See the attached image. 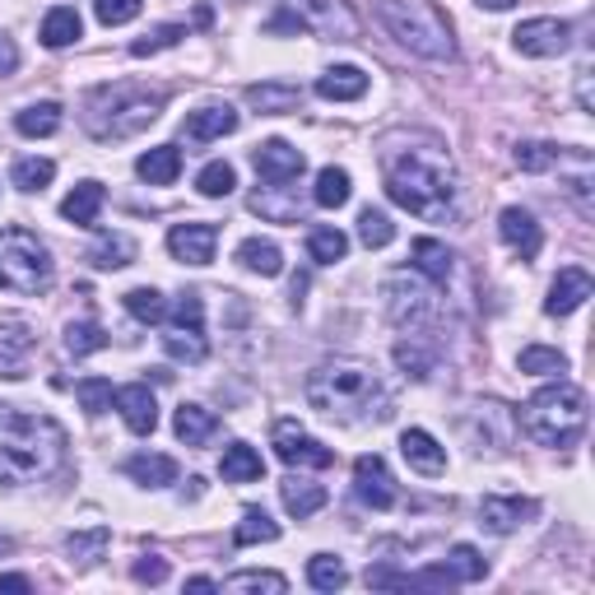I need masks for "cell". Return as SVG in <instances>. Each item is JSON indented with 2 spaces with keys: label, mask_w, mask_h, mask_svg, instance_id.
<instances>
[{
  "label": "cell",
  "mask_w": 595,
  "mask_h": 595,
  "mask_svg": "<svg viewBox=\"0 0 595 595\" xmlns=\"http://www.w3.org/2000/svg\"><path fill=\"white\" fill-rule=\"evenodd\" d=\"M386 196L428 224L456 215V168L443 145H414L386 153Z\"/></svg>",
  "instance_id": "obj_1"
},
{
  "label": "cell",
  "mask_w": 595,
  "mask_h": 595,
  "mask_svg": "<svg viewBox=\"0 0 595 595\" xmlns=\"http://www.w3.org/2000/svg\"><path fill=\"white\" fill-rule=\"evenodd\" d=\"M66 428L51 414L0 405V484H38L66 470Z\"/></svg>",
  "instance_id": "obj_2"
},
{
  "label": "cell",
  "mask_w": 595,
  "mask_h": 595,
  "mask_svg": "<svg viewBox=\"0 0 595 595\" xmlns=\"http://www.w3.org/2000/svg\"><path fill=\"white\" fill-rule=\"evenodd\" d=\"M303 396L317 414L340 419V424H364V419H386L391 414L381 377L373 373V364H358V358H330V364L313 368Z\"/></svg>",
  "instance_id": "obj_3"
},
{
  "label": "cell",
  "mask_w": 595,
  "mask_h": 595,
  "mask_svg": "<svg viewBox=\"0 0 595 595\" xmlns=\"http://www.w3.org/2000/svg\"><path fill=\"white\" fill-rule=\"evenodd\" d=\"M163 89H149V85H131V80H117V85H98L85 98V112L80 126L102 140V145H117V140H136L140 131H149L153 121L163 117Z\"/></svg>",
  "instance_id": "obj_4"
},
{
  "label": "cell",
  "mask_w": 595,
  "mask_h": 595,
  "mask_svg": "<svg viewBox=\"0 0 595 595\" xmlns=\"http://www.w3.org/2000/svg\"><path fill=\"white\" fill-rule=\"evenodd\" d=\"M373 10L381 19V29L400 47H409L414 57H428V61H452L456 57L452 19L437 6H428V0H373Z\"/></svg>",
  "instance_id": "obj_5"
},
{
  "label": "cell",
  "mask_w": 595,
  "mask_h": 595,
  "mask_svg": "<svg viewBox=\"0 0 595 595\" xmlns=\"http://www.w3.org/2000/svg\"><path fill=\"white\" fill-rule=\"evenodd\" d=\"M586 391L573 381H558V386H545V391H535L526 405H522V428L530 443L539 447H573L577 437L586 433Z\"/></svg>",
  "instance_id": "obj_6"
},
{
  "label": "cell",
  "mask_w": 595,
  "mask_h": 595,
  "mask_svg": "<svg viewBox=\"0 0 595 595\" xmlns=\"http://www.w3.org/2000/svg\"><path fill=\"white\" fill-rule=\"evenodd\" d=\"M0 289L19 298H38L51 289V251L38 232L29 228L0 232Z\"/></svg>",
  "instance_id": "obj_7"
},
{
  "label": "cell",
  "mask_w": 595,
  "mask_h": 595,
  "mask_svg": "<svg viewBox=\"0 0 595 595\" xmlns=\"http://www.w3.org/2000/svg\"><path fill=\"white\" fill-rule=\"evenodd\" d=\"M294 14L303 29H313L326 42H358V33H364L349 0H294Z\"/></svg>",
  "instance_id": "obj_8"
},
{
  "label": "cell",
  "mask_w": 595,
  "mask_h": 595,
  "mask_svg": "<svg viewBox=\"0 0 595 595\" xmlns=\"http://www.w3.org/2000/svg\"><path fill=\"white\" fill-rule=\"evenodd\" d=\"M386 317H391L396 326L405 330H424L437 313V298L433 289H424L419 279H409V275H396V279H386Z\"/></svg>",
  "instance_id": "obj_9"
},
{
  "label": "cell",
  "mask_w": 595,
  "mask_h": 595,
  "mask_svg": "<svg viewBox=\"0 0 595 595\" xmlns=\"http://www.w3.org/2000/svg\"><path fill=\"white\" fill-rule=\"evenodd\" d=\"M512 47L522 51V57H535V61H549V57H563L567 47H573V23L567 19H522L512 29Z\"/></svg>",
  "instance_id": "obj_10"
},
{
  "label": "cell",
  "mask_w": 595,
  "mask_h": 595,
  "mask_svg": "<svg viewBox=\"0 0 595 595\" xmlns=\"http://www.w3.org/2000/svg\"><path fill=\"white\" fill-rule=\"evenodd\" d=\"M275 456L284 465H298V470H326V465H335V452L317 443L313 433H303L294 419L275 424Z\"/></svg>",
  "instance_id": "obj_11"
},
{
  "label": "cell",
  "mask_w": 595,
  "mask_h": 595,
  "mask_svg": "<svg viewBox=\"0 0 595 595\" xmlns=\"http://www.w3.org/2000/svg\"><path fill=\"white\" fill-rule=\"evenodd\" d=\"M38 349V330L23 317H0V377L23 381L29 377V358Z\"/></svg>",
  "instance_id": "obj_12"
},
{
  "label": "cell",
  "mask_w": 595,
  "mask_h": 595,
  "mask_svg": "<svg viewBox=\"0 0 595 595\" xmlns=\"http://www.w3.org/2000/svg\"><path fill=\"white\" fill-rule=\"evenodd\" d=\"M354 494L364 498L373 512H391L396 507V479L391 470H386V460L381 456H358L354 460Z\"/></svg>",
  "instance_id": "obj_13"
},
{
  "label": "cell",
  "mask_w": 595,
  "mask_h": 595,
  "mask_svg": "<svg viewBox=\"0 0 595 595\" xmlns=\"http://www.w3.org/2000/svg\"><path fill=\"white\" fill-rule=\"evenodd\" d=\"M256 172H261V182H270V187H294L307 172V159L289 140H266L256 149Z\"/></svg>",
  "instance_id": "obj_14"
},
{
  "label": "cell",
  "mask_w": 595,
  "mask_h": 595,
  "mask_svg": "<svg viewBox=\"0 0 595 595\" xmlns=\"http://www.w3.org/2000/svg\"><path fill=\"white\" fill-rule=\"evenodd\" d=\"M215 247H219V228L215 224H177L168 232V251L182 266H210L215 261Z\"/></svg>",
  "instance_id": "obj_15"
},
{
  "label": "cell",
  "mask_w": 595,
  "mask_h": 595,
  "mask_svg": "<svg viewBox=\"0 0 595 595\" xmlns=\"http://www.w3.org/2000/svg\"><path fill=\"white\" fill-rule=\"evenodd\" d=\"M498 232H503V242L522 256V261H535L539 247H545V232H539L535 215L522 210V205H507V210L498 215Z\"/></svg>",
  "instance_id": "obj_16"
},
{
  "label": "cell",
  "mask_w": 595,
  "mask_h": 595,
  "mask_svg": "<svg viewBox=\"0 0 595 595\" xmlns=\"http://www.w3.org/2000/svg\"><path fill=\"white\" fill-rule=\"evenodd\" d=\"M591 275L582 270V266H567V270H558L554 275V284H549V298H545V313L549 317H573L577 307L591 298Z\"/></svg>",
  "instance_id": "obj_17"
},
{
  "label": "cell",
  "mask_w": 595,
  "mask_h": 595,
  "mask_svg": "<svg viewBox=\"0 0 595 595\" xmlns=\"http://www.w3.org/2000/svg\"><path fill=\"white\" fill-rule=\"evenodd\" d=\"M112 400H117L121 419H126V428H131V433L149 437L153 428H159V405H153V391H149L145 381H131V386H121V391H117Z\"/></svg>",
  "instance_id": "obj_18"
},
{
  "label": "cell",
  "mask_w": 595,
  "mask_h": 595,
  "mask_svg": "<svg viewBox=\"0 0 595 595\" xmlns=\"http://www.w3.org/2000/svg\"><path fill=\"white\" fill-rule=\"evenodd\" d=\"M400 456L409 460V470H419V475H447V447H437V437L424 428L400 433Z\"/></svg>",
  "instance_id": "obj_19"
},
{
  "label": "cell",
  "mask_w": 595,
  "mask_h": 595,
  "mask_svg": "<svg viewBox=\"0 0 595 595\" xmlns=\"http://www.w3.org/2000/svg\"><path fill=\"white\" fill-rule=\"evenodd\" d=\"M530 516H535L530 498H484L479 503V526L488 535H512L516 526H526Z\"/></svg>",
  "instance_id": "obj_20"
},
{
  "label": "cell",
  "mask_w": 595,
  "mask_h": 595,
  "mask_svg": "<svg viewBox=\"0 0 595 595\" xmlns=\"http://www.w3.org/2000/svg\"><path fill=\"white\" fill-rule=\"evenodd\" d=\"M232 131H238V112L224 108V102L196 108V112L187 117V126H182V136H187L191 145H210V140H224V136H232Z\"/></svg>",
  "instance_id": "obj_21"
},
{
  "label": "cell",
  "mask_w": 595,
  "mask_h": 595,
  "mask_svg": "<svg viewBox=\"0 0 595 595\" xmlns=\"http://www.w3.org/2000/svg\"><path fill=\"white\" fill-rule=\"evenodd\" d=\"M364 93H368V75L358 66H330L317 80V98H326V102H354Z\"/></svg>",
  "instance_id": "obj_22"
},
{
  "label": "cell",
  "mask_w": 595,
  "mask_h": 595,
  "mask_svg": "<svg viewBox=\"0 0 595 595\" xmlns=\"http://www.w3.org/2000/svg\"><path fill=\"white\" fill-rule=\"evenodd\" d=\"M136 172H140V182H149V187H172L177 172H182V149L177 145H153L149 153H140Z\"/></svg>",
  "instance_id": "obj_23"
},
{
  "label": "cell",
  "mask_w": 595,
  "mask_h": 595,
  "mask_svg": "<svg viewBox=\"0 0 595 595\" xmlns=\"http://www.w3.org/2000/svg\"><path fill=\"white\" fill-rule=\"evenodd\" d=\"M172 433H177V443L205 447L219 433V419H215V409H205V405H182L172 414Z\"/></svg>",
  "instance_id": "obj_24"
},
{
  "label": "cell",
  "mask_w": 595,
  "mask_h": 595,
  "mask_svg": "<svg viewBox=\"0 0 595 595\" xmlns=\"http://www.w3.org/2000/svg\"><path fill=\"white\" fill-rule=\"evenodd\" d=\"M102 200H108V191H102V182H80L66 200H61V219H70L75 228H93L98 215H102Z\"/></svg>",
  "instance_id": "obj_25"
},
{
  "label": "cell",
  "mask_w": 595,
  "mask_h": 595,
  "mask_svg": "<svg viewBox=\"0 0 595 595\" xmlns=\"http://www.w3.org/2000/svg\"><path fill=\"white\" fill-rule=\"evenodd\" d=\"M219 475H224V484H256V479H266V460L256 447L232 443L219 460Z\"/></svg>",
  "instance_id": "obj_26"
},
{
  "label": "cell",
  "mask_w": 595,
  "mask_h": 595,
  "mask_svg": "<svg viewBox=\"0 0 595 595\" xmlns=\"http://www.w3.org/2000/svg\"><path fill=\"white\" fill-rule=\"evenodd\" d=\"M163 349H168V358H177V364H191V368L210 358V340H205V326H168Z\"/></svg>",
  "instance_id": "obj_27"
},
{
  "label": "cell",
  "mask_w": 595,
  "mask_h": 595,
  "mask_svg": "<svg viewBox=\"0 0 595 595\" xmlns=\"http://www.w3.org/2000/svg\"><path fill=\"white\" fill-rule=\"evenodd\" d=\"M279 498H284V512L298 516V522H307L313 512L326 507V488L313 484V479H303V475H294V479H284V484H279Z\"/></svg>",
  "instance_id": "obj_28"
},
{
  "label": "cell",
  "mask_w": 595,
  "mask_h": 595,
  "mask_svg": "<svg viewBox=\"0 0 595 595\" xmlns=\"http://www.w3.org/2000/svg\"><path fill=\"white\" fill-rule=\"evenodd\" d=\"M126 475L145 488H168V484H177V460L163 452H140V456L126 460Z\"/></svg>",
  "instance_id": "obj_29"
},
{
  "label": "cell",
  "mask_w": 595,
  "mask_h": 595,
  "mask_svg": "<svg viewBox=\"0 0 595 595\" xmlns=\"http://www.w3.org/2000/svg\"><path fill=\"white\" fill-rule=\"evenodd\" d=\"M238 266L251 270V275L275 279V275H284V251L270 238H242L238 242Z\"/></svg>",
  "instance_id": "obj_30"
},
{
  "label": "cell",
  "mask_w": 595,
  "mask_h": 595,
  "mask_svg": "<svg viewBox=\"0 0 595 595\" xmlns=\"http://www.w3.org/2000/svg\"><path fill=\"white\" fill-rule=\"evenodd\" d=\"M14 131L29 136V140H47L61 131V102H29L19 117H14Z\"/></svg>",
  "instance_id": "obj_31"
},
{
  "label": "cell",
  "mask_w": 595,
  "mask_h": 595,
  "mask_svg": "<svg viewBox=\"0 0 595 595\" xmlns=\"http://www.w3.org/2000/svg\"><path fill=\"white\" fill-rule=\"evenodd\" d=\"M409 256H414V270L428 275L433 284H447L452 279V251L437 242V238H414Z\"/></svg>",
  "instance_id": "obj_32"
},
{
  "label": "cell",
  "mask_w": 595,
  "mask_h": 595,
  "mask_svg": "<svg viewBox=\"0 0 595 595\" xmlns=\"http://www.w3.org/2000/svg\"><path fill=\"white\" fill-rule=\"evenodd\" d=\"M108 545H112V530L108 526H93V530H75L66 539V554H70L75 567H98L102 554H108Z\"/></svg>",
  "instance_id": "obj_33"
},
{
  "label": "cell",
  "mask_w": 595,
  "mask_h": 595,
  "mask_svg": "<svg viewBox=\"0 0 595 595\" xmlns=\"http://www.w3.org/2000/svg\"><path fill=\"white\" fill-rule=\"evenodd\" d=\"M275 539H279V522H270V512H261V507H247L242 522L232 526V545H238V549L275 545Z\"/></svg>",
  "instance_id": "obj_34"
},
{
  "label": "cell",
  "mask_w": 595,
  "mask_h": 595,
  "mask_svg": "<svg viewBox=\"0 0 595 595\" xmlns=\"http://www.w3.org/2000/svg\"><path fill=\"white\" fill-rule=\"evenodd\" d=\"M80 33H85V23H80V14H75L70 6L47 10V19H42V47L61 51V47H70V42H80Z\"/></svg>",
  "instance_id": "obj_35"
},
{
  "label": "cell",
  "mask_w": 595,
  "mask_h": 595,
  "mask_svg": "<svg viewBox=\"0 0 595 595\" xmlns=\"http://www.w3.org/2000/svg\"><path fill=\"white\" fill-rule=\"evenodd\" d=\"M89 261H93L98 270H121V266L136 261V242L126 238V232H102L98 247L89 251Z\"/></svg>",
  "instance_id": "obj_36"
},
{
  "label": "cell",
  "mask_w": 595,
  "mask_h": 595,
  "mask_svg": "<svg viewBox=\"0 0 595 595\" xmlns=\"http://www.w3.org/2000/svg\"><path fill=\"white\" fill-rule=\"evenodd\" d=\"M298 89L294 85H251L247 89V102L251 108H261L266 117H279V112H294L298 108Z\"/></svg>",
  "instance_id": "obj_37"
},
{
  "label": "cell",
  "mask_w": 595,
  "mask_h": 595,
  "mask_svg": "<svg viewBox=\"0 0 595 595\" xmlns=\"http://www.w3.org/2000/svg\"><path fill=\"white\" fill-rule=\"evenodd\" d=\"M98 349H108V330H102L93 317L66 326V354H70V358H89V354H98Z\"/></svg>",
  "instance_id": "obj_38"
},
{
  "label": "cell",
  "mask_w": 595,
  "mask_h": 595,
  "mask_svg": "<svg viewBox=\"0 0 595 595\" xmlns=\"http://www.w3.org/2000/svg\"><path fill=\"white\" fill-rule=\"evenodd\" d=\"M354 196V182L345 168H321L317 172V187H313V200L321 205V210H340V205Z\"/></svg>",
  "instance_id": "obj_39"
},
{
  "label": "cell",
  "mask_w": 595,
  "mask_h": 595,
  "mask_svg": "<svg viewBox=\"0 0 595 595\" xmlns=\"http://www.w3.org/2000/svg\"><path fill=\"white\" fill-rule=\"evenodd\" d=\"M307 256H313L317 266H335V261L349 256V238L340 228H313L307 232Z\"/></svg>",
  "instance_id": "obj_40"
},
{
  "label": "cell",
  "mask_w": 595,
  "mask_h": 595,
  "mask_svg": "<svg viewBox=\"0 0 595 595\" xmlns=\"http://www.w3.org/2000/svg\"><path fill=\"white\" fill-rule=\"evenodd\" d=\"M358 242H364L368 251H381V247H391L396 242V224H391V215L386 210H368L358 215Z\"/></svg>",
  "instance_id": "obj_41"
},
{
  "label": "cell",
  "mask_w": 595,
  "mask_h": 595,
  "mask_svg": "<svg viewBox=\"0 0 595 595\" xmlns=\"http://www.w3.org/2000/svg\"><path fill=\"white\" fill-rule=\"evenodd\" d=\"M251 210L261 215V219H275V224H298V215H303V200L298 196H275V187H266V191H256L251 196Z\"/></svg>",
  "instance_id": "obj_42"
},
{
  "label": "cell",
  "mask_w": 595,
  "mask_h": 595,
  "mask_svg": "<svg viewBox=\"0 0 595 595\" xmlns=\"http://www.w3.org/2000/svg\"><path fill=\"white\" fill-rule=\"evenodd\" d=\"M512 159H516V168H522V172H549V168L563 163V149L545 145V140H526V145H516Z\"/></svg>",
  "instance_id": "obj_43"
},
{
  "label": "cell",
  "mask_w": 595,
  "mask_h": 595,
  "mask_svg": "<svg viewBox=\"0 0 595 595\" xmlns=\"http://www.w3.org/2000/svg\"><path fill=\"white\" fill-rule=\"evenodd\" d=\"M121 303H126V313H131L136 321H145V326L168 321V303H163V294H159V289H131Z\"/></svg>",
  "instance_id": "obj_44"
},
{
  "label": "cell",
  "mask_w": 595,
  "mask_h": 595,
  "mask_svg": "<svg viewBox=\"0 0 595 595\" xmlns=\"http://www.w3.org/2000/svg\"><path fill=\"white\" fill-rule=\"evenodd\" d=\"M307 582H313L317 591H340L349 582V573H345V563L335 554H313L307 558Z\"/></svg>",
  "instance_id": "obj_45"
},
{
  "label": "cell",
  "mask_w": 595,
  "mask_h": 595,
  "mask_svg": "<svg viewBox=\"0 0 595 595\" xmlns=\"http://www.w3.org/2000/svg\"><path fill=\"white\" fill-rule=\"evenodd\" d=\"M196 187H200V196H210V200H224V196H232V187H238V172H232V163L215 159V163H205V168H200Z\"/></svg>",
  "instance_id": "obj_46"
},
{
  "label": "cell",
  "mask_w": 595,
  "mask_h": 595,
  "mask_svg": "<svg viewBox=\"0 0 595 595\" xmlns=\"http://www.w3.org/2000/svg\"><path fill=\"white\" fill-rule=\"evenodd\" d=\"M522 373H530V377H563L567 373V358L558 354V349H545V345H530V349H522Z\"/></svg>",
  "instance_id": "obj_47"
},
{
  "label": "cell",
  "mask_w": 595,
  "mask_h": 595,
  "mask_svg": "<svg viewBox=\"0 0 595 595\" xmlns=\"http://www.w3.org/2000/svg\"><path fill=\"white\" fill-rule=\"evenodd\" d=\"M447 573L456 577V586H465V582H484L488 563L479 558V549H475V545H456V549L447 554Z\"/></svg>",
  "instance_id": "obj_48"
},
{
  "label": "cell",
  "mask_w": 595,
  "mask_h": 595,
  "mask_svg": "<svg viewBox=\"0 0 595 595\" xmlns=\"http://www.w3.org/2000/svg\"><path fill=\"white\" fill-rule=\"evenodd\" d=\"M187 38V23H159V29H149L145 38L131 42V57H153V51H168Z\"/></svg>",
  "instance_id": "obj_49"
},
{
  "label": "cell",
  "mask_w": 595,
  "mask_h": 595,
  "mask_svg": "<svg viewBox=\"0 0 595 595\" xmlns=\"http://www.w3.org/2000/svg\"><path fill=\"white\" fill-rule=\"evenodd\" d=\"M10 177H14L19 191H42V187H51V177H57V163L51 159H19Z\"/></svg>",
  "instance_id": "obj_50"
},
{
  "label": "cell",
  "mask_w": 595,
  "mask_h": 595,
  "mask_svg": "<svg viewBox=\"0 0 595 595\" xmlns=\"http://www.w3.org/2000/svg\"><path fill=\"white\" fill-rule=\"evenodd\" d=\"M219 591H270V595H279V591H289V582H284L279 573H261V567H247V573L224 577Z\"/></svg>",
  "instance_id": "obj_51"
},
{
  "label": "cell",
  "mask_w": 595,
  "mask_h": 595,
  "mask_svg": "<svg viewBox=\"0 0 595 595\" xmlns=\"http://www.w3.org/2000/svg\"><path fill=\"white\" fill-rule=\"evenodd\" d=\"M140 10H145V0H93V14L102 29H121V23L140 19Z\"/></svg>",
  "instance_id": "obj_52"
},
{
  "label": "cell",
  "mask_w": 595,
  "mask_h": 595,
  "mask_svg": "<svg viewBox=\"0 0 595 595\" xmlns=\"http://www.w3.org/2000/svg\"><path fill=\"white\" fill-rule=\"evenodd\" d=\"M75 396H80L85 414H108L112 409V381H102V377H85L80 386H75Z\"/></svg>",
  "instance_id": "obj_53"
},
{
  "label": "cell",
  "mask_w": 595,
  "mask_h": 595,
  "mask_svg": "<svg viewBox=\"0 0 595 595\" xmlns=\"http://www.w3.org/2000/svg\"><path fill=\"white\" fill-rule=\"evenodd\" d=\"M396 364L405 368V377H414V381H424L428 373H433V354H424L419 345H396Z\"/></svg>",
  "instance_id": "obj_54"
},
{
  "label": "cell",
  "mask_w": 595,
  "mask_h": 595,
  "mask_svg": "<svg viewBox=\"0 0 595 595\" xmlns=\"http://www.w3.org/2000/svg\"><path fill=\"white\" fill-rule=\"evenodd\" d=\"M131 577H136L140 586H163V582H168V558H159V554H145V558H136Z\"/></svg>",
  "instance_id": "obj_55"
},
{
  "label": "cell",
  "mask_w": 595,
  "mask_h": 595,
  "mask_svg": "<svg viewBox=\"0 0 595 595\" xmlns=\"http://www.w3.org/2000/svg\"><path fill=\"white\" fill-rule=\"evenodd\" d=\"M368 586H377V591H405V573H391V567H368Z\"/></svg>",
  "instance_id": "obj_56"
},
{
  "label": "cell",
  "mask_w": 595,
  "mask_h": 595,
  "mask_svg": "<svg viewBox=\"0 0 595 595\" xmlns=\"http://www.w3.org/2000/svg\"><path fill=\"white\" fill-rule=\"evenodd\" d=\"M14 66H19V47H14V38L0 33V75H14Z\"/></svg>",
  "instance_id": "obj_57"
},
{
  "label": "cell",
  "mask_w": 595,
  "mask_h": 595,
  "mask_svg": "<svg viewBox=\"0 0 595 595\" xmlns=\"http://www.w3.org/2000/svg\"><path fill=\"white\" fill-rule=\"evenodd\" d=\"M577 102H582V112H591V108H595V98H591V66H582V70H577Z\"/></svg>",
  "instance_id": "obj_58"
},
{
  "label": "cell",
  "mask_w": 595,
  "mask_h": 595,
  "mask_svg": "<svg viewBox=\"0 0 595 595\" xmlns=\"http://www.w3.org/2000/svg\"><path fill=\"white\" fill-rule=\"evenodd\" d=\"M0 591L23 595V591H33V582H29V577H19V573H6V577H0Z\"/></svg>",
  "instance_id": "obj_59"
},
{
  "label": "cell",
  "mask_w": 595,
  "mask_h": 595,
  "mask_svg": "<svg viewBox=\"0 0 595 595\" xmlns=\"http://www.w3.org/2000/svg\"><path fill=\"white\" fill-rule=\"evenodd\" d=\"M475 6H479V10H494V14H498V10H512L516 0H475Z\"/></svg>",
  "instance_id": "obj_60"
},
{
  "label": "cell",
  "mask_w": 595,
  "mask_h": 595,
  "mask_svg": "<svg viewBox=\"0 0 595 595\" xmlns=\"http://www.w3.org/2000/svg\"><path fill=\"white\" fill-rule=\"evenodd\" d=\"M187 591H219V582H210V577H191Z\"/></svg>",
  "instance_id": "obj_61"
}]
</instances>
